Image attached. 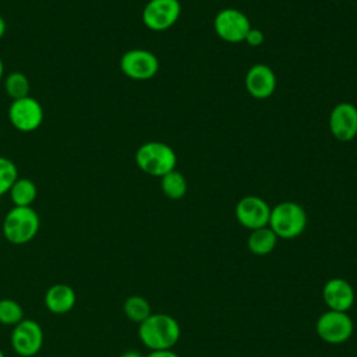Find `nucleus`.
<instances>
[{"instance_id":"6e6552de","label":"nucleus","mask_w":357,"mask_h":357,"mask_svg":"<svg viewBox=\"0 0 357 357\" xmlns=\"http://www.w3.org/2000/svg\"><path fill=\"white\" fill-rule=\"evenodd\" d=\"M43 107L32 96L15 99L8 107V120L11 126L21 132H32L43 123Z\"/></svg>"},{"instance_id":"f3484780","label":"nucleus","mask_w":357,"mask_h":357,"mask_svg":"<svg viewBox=\"0 0 357 357\" xmlns=\"http://www.w3.org/2000/svg\"><path fill=\"white\" fill-rule=\"evenodd\" d=\"M14 206H31L38 195L36 184L28 177H18L8 191Z\"/></svg>"},{"instance_id":"4be33fe9","label":"nucleus","mask_w":357,"mask_h":357,"mask_svg":"<svg viewBox=\"0 0 357 357\" xmlns=\"http://www.w3.org/2000/svg\"><path fill=\"white\" fill-rule=\"evenodd\" d=\"M17 178L18 169L15 163L6 156H0V197L8 194L11 185Z\"/></svg>"},{"instance_id":"39448f33","label":"nucleus","mask_w":357,"mask_h":357,"mask_svg":"<svg viewBox=\"0 0 357 357\" xmlns=\"http://www.w3.org/2000/svg\"><path fill=\"white\" fill-rule=\"evenodd\" d=\"M45 333L39 322L24 318L11 329L10 343L14 353L20 357H33L43 346Z\"/></svg>"},{"instance_id":"dca6fc26","label":"nucleus","mask_w":357,"mask_h":357,"mask_svg":"<svg viewBox=\"0 0 357 357\" xmlns=\"http://www.w3.org/2000/svg\"><path fill=\"white\" fill-rule=\"evenodd\" d=\"M278 236L269 226L251 230V234L247 238L248 250L255 255H268L276 247Z\"/></svg>"},{"instance_id":"5701e85b","label":"nucleus","mask_w":357,"mask_h":357,"mask_svg":"<svg viewBox=\"0 0 357 357\" xmlns=\"http://www.w3.org/2000/svg\"><path fill=\"white\" fill-rule=\"evenodd\" d=\"M244 42H245L247 45H250V46L257 47V46L262 45V42H264V32H262L261 29H258V28H252V26H251V29L248 31V33H247Z\"/></svg>"},{"instance_id":"1a4fd4ad","label":"nucleus","mask_w":357,"mask_h":357,"mask_svg":"<svg viewBox=\"0 0 357 357\" xmlns=\"http://www.w3.org/2000/svg\"><path fill=\"white\" fill-rule=\"evenodd\" d=\"M181 13L178 0H149L142 10L144 25L155 32L172 28Z\"/></svg>"},{"instance_id":"9b49d317","label":"nucleus","mask_w":357,"mask_h":357,"mask_svg":"<svg viewBox=\"0 0 357 357\" xmlns=\"http://www.w3.org/2000/svg\"><path fill=\"white\" fill-rule=\"evenodd\" d=\"M234 215L241 226L250 230H255L268 226L271 206L261 197L245 195L237 202Z\"/></svg>"},{"instance_id":"f8f14e48","label":"nucleus","mask_w":357,"mask_h":357,"mask_svg":"<svg viewBox=\"0 0 357 357\" xmlns=\"http://www.w3.org/2000/svg\"><path fill=\"white\" fill-rule=\"evenodd\" d=\"M329 130L340 142H349L357 135V107L349 102L337 103L329 114Z\"/></svg>"},{"instance_id":"412c9836","label":"nucleus","mask_w":357,"mask_h":357,"mask_svg":"<svg viewBox=\"0 0 357 357\" xmlns=\"http://www.w3.org/2000/svg\"><path fill=\"white\" fill-rule=\"evenodd\" d=\"M25 318L22 305L13 298L0 300V324L4 326H15Z\"/></svg>"},{"instance_id":"b1692460","label":"nucleus","mask_w":357,"mask_h":357,"mask_svg":"<svg viewBox=\"0 0 357 357\" xmlns=\"http://www.w3.org/2000/svg\"><path fill=\"white\" fill-rule=\"evenodd\" d=\"M145 357H180V356L172 349H167V350H151Z\"/></svg>"},{"instance_id":"6ab92c4d","label":"nucleus","mask_w":357,"mask_h":357,"mask_svg":"<svg viewBox=\"0 0 357 357\" xmlns=\"http://www.w3.org/2000/svg\"><path fill=\"white\" fill-rule=\"evenodd\" d=\"M160 188L170 199H180L187 192V180L178 170H172L160 177Z\"/></svg>"},{"instance_id":"a211bd4d","label":"nucleus","mask_w":357,"mask_h":357,"mask_svg":"<svg viewBox=\"0 0 357 357\" xmlns=\"http://www.w3.org/2000/svg\"><path fill=\"white\" fill-rule=\"evenodd\" d=\"M123 312L131 322L139 325L152 314V310L149 301L145 297L134 294L126 298L123 304Z\"/></svg>"},{"instance_id":"2eb2a0df","label":"nucleus","mask_w":357,"mask_h":357,"mask_svg":"<svg viewBox=\"0 0 357 357\" xmlns=\"http://www.w3.org/2000/svg\"><path fill=\"white\" fill-rule=\"evenodd\" d=\"M45 307L54 315H64L70 312L77 303L75 290L66 283L52 284L43 297Z\"/></svg>"},{"instance_id":"f03ea898","label":"nucleus","mask_w":357,"mask_h":357,"mask_svg":"<svg viewBox=\"0 0 357 357\" xmlns=\"http://www.w3.org/2000/svg\"><path fill=\"white\" fill-rule=\"evenodd\" d=\"M39 227L40 219L32 206H13L3 219L1 231L8 243L24 245L36 237Z\"/></svg>"},{"instance_id":"393cba45","label":"nucleus","mask_w":357,"mask_h":357,"mask_svg":"<svg viewBox=\"0 0 357 357\" xmlns=\"http://www.w3.org/2000/svg\"><path fill=\"white\" fill-rule=\"evenodd\" d=\"M120 357H145V356L137 350H127Z\"/></svg>"},{"instance_id":"aec40b11","label":"nucleus","mask_w":357,"mask_h":357,"mask_svg":"<svg viewBox=\"0 0 357 357\" xmlns=\"http://www.w3.org/2000/svg\"><path fill=\"white\" fill-rule=\"evenodd\" d=\"M4 91L7 96L13 100L29 96L31 84L28 77L21 71L8 73L4 78Z\"/></svg>"},{"instance_id":"cd10ccee","label":"nucleus","mask_w":357,"mask_h":357,"mask_svg":"<svg viewBox=\"0 0 357 357\" xmlns=\"http://www.w3.org/2000/svg\"><path fill=\"white\" fill-rule=\"evenodd\" d=\"M0 357H6V354H4V351H3L1 347H0Z\"/></svg>"},{"instance_id":"bb28decb","label":"nucleus","mask_w":357,"mask_h":357,"mask_svg":"<svg viewBox=\"0 0 357 357\" xmlns=\"http://www.w3.org/2000/svg\"><path fill=\"white\" fill-rule=\"evenodd\" d=\"M3 77H4V64H3V60L0 59V82H1Z\"/></svg>"},{"instance_id":"a878e982","label":"nucleus","mask_w":357,"mask_h":357,"mask_svg":"<svg viewBox=\"0 0 357 357\" xmlns=\"http://www.w3.org/2000/svg\"><path fill=\"white\" fill-rule=\"evenodd\" d=\"M6 29H7V24H6V20L0 15V39L4 36L6 33Z\"/></svg>"},{"instance_id":"4468645a","label":"nucleus","mask_w":357,"mask_h":357,"mask_svg":"<svg viewBox=\"0 0 357 357\" xmlns=\"http://www.w3.org/2000/svg\"><path fill=\"white\" fill-rule=\"evenodd\" d=\"M322 298L329 310L347 312L354 304V289L346 279L333 278L325 283Z\"/></svg>"},{"instance_id":"20e7f679","label":"nucleus","mask_w":357,"mask_h":357,"mask_svg":"<svg viewBox=\"0 0 357 357\" xmlns=\"http://www.w3.org/2000/svg\"><path fill=\"white\" fill-rule=\"evenodd\" d=\"M137 166L146 174L162 177L176 169L177 156L172 146L160 141H148L135 152Z\"/></svg>"},{"instance_id":"7ed1b4c3","label":"nucleus","mask_w":357,"mask_h":357,"mask_svg":"<svg viewBox=\"0 0 357 357\" xmlns=\"http://www.w3.org/2000/svg\"><path fill=\"white\" fill-rule=\"evenodd\" d=\"M268 226L273 230L278 238L291 240L305 230L307 213L297 202L283 201L271 208Z\"/></svg>"},{"instance_id":"0eeeda50","label":"nucleus","mask_w":357,"mask_h":357,"mask_svg":"<svg viewBox=\"0 0 357 357\" xmlns=\"http://www.w3.org/2000/svg\"><path fill=\"white\" fill-rule=\"evenodd\" d=\"M213 29L216 35L229 43L244 42L248 31L251 29V22L248 17L237 8H223L213 20Z\"/></svg>"},{"instance_id":"f257e3e1","label":"nucleus","mask_w":357,"mask_h":357,"mask_svg":"<svg viewBox=\"0 0 357 357\" xmlns=\"http://www.w3.org/2000/svg\"><path fill=\"white\" fill-rule=\"evenodd\" d=\"M180 325L165 312H152L138 325V337L149 350H167L180 339Z\"/></svg>"},{"instance_id":"9d476101","label":"nucleus","mask_w":357,"mask_h":357,"mask_svg":"<svg viewBox=\"0 0 357 357\" xmlns=\"http://www.w3.org/2000/svg\"><path fill=\"white\" fill-rule=\"evenodd\" d=\"M121 73L135 81H146L159 70L158 57L146 49H130L120 59Z\"/></svg>"},{"instance_id":"ddd939ff","label":"nucleus","mask_w":357,"mask_h":357,"mask_svg":"<svg viewBox=\"0 0 357 357\" xmlns=\"http://www.w3.org/2000/svg\"><path fill=\"white\" fill-rule=\"evenodd\" d=\"M244 85L247 92L255 99H266L276 89V75L266 64H254L248 68Z\"/></svg>"},{"instance_id":"423d86ee","label":"nucleus","mask_w":357,"mask_h":357,"mask_svg":"<svg viewBox=\"0 0 357 357\" xmlns=\"http://www.w3.org/2000/svg\"><path fill=\"white\" fill-rule=\"evenodd\" d=\"M315 329L324 342L340 344L351 337L354 324L347 312L328 310L318 318Z\"/></svg>"}]
</instances>
